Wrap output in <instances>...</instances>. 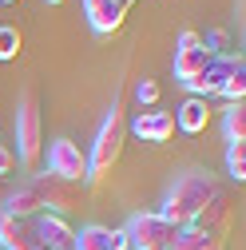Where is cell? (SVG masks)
Masks as SVG:
<instances>
[{"label":"cell","mask_w":246,"mask_h":250,"mask_svg":"<svg viewBox=\"0 0 246 250\" xmlns=\"http://www.w3.org/2000/svg\"><path fill=\"white\" fill-rule=\"evenodd\" d=\"M32 223H36V234L44 238L48 250H76V227L68 223V218H60L52 210H40Z\"/></svg>","instance_id":"obj_10"},{"label":"cell","mask_w":246,"mask_h":250,"mask_svg":"<svg viewBox=\"0 0 246 250\" xmlns=\"http://www.w3.org/2000/svg\"><path fill=\"white\" fill-rule=\"evenodd\" d=\"M83 12H87V24L96 28L100 36H111L123 28V16H127V8L119 4V0H83Z\"/></svg>","instance_id":"obj_12"},{"label":"cell","mask_w":246,"mask_h":250,"mask_svg":"<svg viewBox=\"0 0 246 250\" xmlns=\"http://www.w3.org/2000/svg\"><path fill=\"white\" fill-rule=\"evenodd\" d=\"M123 230L131 238V250H171L179 238V227H171L163 214H135Z\"/></svg>","instance_id":"obj_4"},{"label":"cell","mask_w":246,"mask_h":250,"mask_svg":"<svg viewBox=\"0 0 246 250\" xmlns=\"http://www.w3.org/2000/svg\"><path fill=\"white\" fill-rule=\"evenodd\" d=\"M131 131L143 143H167L175 135V115L171 111H139V119L131 123Z\"/></svg>","instance_id":"obj_13"},{"label":"cell","mask_w":246,"mask_h":250,"mask_svg":"<svg viewBox=\"0 0 246 250\" xmlns=\"http://www.w3.org/2000/svg\"><path fill=\"white\" fill-rule=\"evenodd\" d=\"M0 250H48V246L36 234L32 218H16L8 210H0Z\"/></svg>","instance_id":"obj_7"},{"label":"cell","mask_w":246,"mask_h":250,"mask_svg":"<svg viewBox=\"0 0 246 250\" xmlns=\"http://www.w3.org/2000/svg\"><path fill=\"white\" fill-rule=\"evenodd\" d=\"M4 203H8L4 210H8V214H16V218H36V214L44 210V207H40V195H36V187H32V183H20L16 191H8V195H4Z\"/></svg>","instance_id":"obj_15"},{"label":"cell","mask_w":246,"mask_h":250,"mask_svg":"<svg viewBox=\"0 0 246 250\" xmlns=\"http://www.w3.org/2000/svg\"><path fill=\"white\" fill-rule=\"evenodd\" d=\"M223 131H226L230 143H242V139H246V104H230V107H226Z\"/></svg>","instance_id":"obj_18"},{"label":"cell","mask_w":246,"mask_h":250,"mask_svg":"<svg viewBox=\"0 0 246 250\" xmlns=\"http://www.w3.org/2000/svg\"><path fill=\"white\" fill-rule=\"evenodd\" d=\"M24 48V36L16 24H0V60H16Z\"/></svg>","instance_id":"obj_19"},{"label":"cell","mask_w":246,"mask_h":250,"mask_svg":"<svg viewBox=\"0 0 246 250\" xmlns=\"http://www.w3.org/2000/svg\"><path fill=\"white\" fill-rule=\"evenodd\" d=\"M210 64H214V48H206V40L195 44V48H175V80L179 83L199 80Z\"/></svg>","instance_id":"obj_11"},{"label":"cell","mask_w":246,"mask_h":250,"mask_svg":"<svg viewBox=\"0 0 246 250\" xmlns=\"http://www.w3.org/2000/svg\"><path fill=\"white\" fill-rule=\"evenodd\" d=\"M123 143H127V119H123V104L111 107V115L103 119V127L91 143V155H87V183H100L123 155Z\"/></svg>","instance_id":"obj_2"},{"label":"cell","mask_w":246,"mask_h":250,"mask_svg":"<svg viewBox=\"0 0 246 250\" xmlns=\"http://www.w3.org/2000/svg\"><path fill=\"white\" fill-rule=\"evenodd\" d=\"M230 223H234V199H230V191H214L210 199H206V207L199 210V218L191 227H199V230H206V234H214V238H223L226 230H230Z\"/></svg>","instance_id":"obj_8"},{"label":"cell","mask_w":246,"mask_h":250,"mask_svg":"<svg viewBox=\"0 0 246 250\" xmlns=\"http://www.w3.org/2000/svg\"><path fill=\"white\" fill-rule=\"evenodd\" d=\"M4 4H12V0H4Z\"/></svg>","instance_id":"obj_28"},{"label":"cell","mask_w":246,"mask_h":250,"mask_svg":"<svg viewBox=\"0 0 246 250\" xmlns=\"http://www.w3.org/2000/svg\"><path fill=\"white\" fill-rule=\"evenodd\" d=\"M12 171H16V155H12L8 143H0V179H8Z\"/></svg>","instance_id":"obj_23"},{"label":"cell","mask_w":246,"mask_h":250,"mask_svg":"<svg viewBox=\"0 0 246 250\" xmlns=\"http://www.w3.org/2000/svg\"><path fill=\"white\" fill-rule=\"evenodd\" d=\"M226 175H230L234 183H242V179H246V139L226 147Z\"/></svg>","instance_id":"obj_20"},{"label":"cell","mask_w":246,"mask_h":250,"mask_svg":"<svg viewBox=\"0 0 246 250\" xmlns=\"http://www.w3.org/2000/svg\"><path fill=\"white\" fill-rule=\"evenodd\" d=\"M171 250H223V238H214L199 227H183L179 238L171 242Z\"/></svg>","instance_id":"obj_16"},{"label":"cell","mask_w":246,"mask_h":250,"mask_svg":"<svg viewBox=\"0 0 246 250\" xmlns=\"http://www.w3.org/2000/svg\"><path fill=\"white\" fill-rule=\"evenodd\" d=\"M111 250H131V238H127V230H111Z\"/></svg>","instance_id":"obj_25"},{"label":"cell","mask_w":246,"mask_h":250,"mask_svg":"<svg viewBox=\"0 0 246 250\" xmlns=\"http://www.w3.org/2000/svg\"><path fill=\"white\" fill-rule=\"evenodd\" d=\"M195 44H203V36L195 32V28H187V32H179V48H195Z\"/></svg>","instance_id":"obj_24"},{"label":"cell","mask_w":246,"mask_h":250,"mask_svg":"<svg viewBox=\"0 0 246 250\" xmlns=\"http://www.w3.org/2000/svg\"><path fill=\"white\" fill-rule=\"evenodd\" d=\"M76 250H111V230L107 227H83L76 230Z\"/></svg>","instance_id":"obj_17"},{"label":"cell","mask_w":246,"mask_h":250,"mask_svg":"<svg viewBox=\"0 0 246 250\" xmlns=\"http://www.w3.org/2000/svg\"><path fill=\"white\" fill-rule=\"evenodd\" d=\"M36 187V195H40V207L44 210H52V214H72L76 207H80V183H68V179H60V175H52V171H44V175H32L28 179Z\"/></svg>","instance_id":"obj_5"},{"label":"cell","mask_w":246,"mask_h":250,"mask_svg":"<svg viewBox=\"0 0 246 250\" xmlns=\"http://www.w3.org/2000/svg\"><path fill=\"white\" fill-rule=\"evenodd\" d=\"M48 4H64V0H48Z\"/></svg>","instance_id":"obj_27"},{"label":"cell","mask_w":246,"mask_h":250,"mask_svg":"<svg viewBox=\"0 0 246 250\" xmlns=\"http://www.w3.org/2000/svg\"><path fill=\"white\" fill-rule=\"evenodd\" d=\"M238 68H246L242 64V56H214V64L199 76V80H191V83H183V87H187L191 91V96H199V100H206V96H219V91H223V83L238 72Z\"/></svg>","instance_id":"obj_9"},{"label":"cell","mask_w":246,"mask_h":250,"mask_svg":"<svg viewBox=\"0 0 246 250\" xmlns=\"http://www.w3.org/2000/svg\"><path fill=\"white\" fill-rule=\"evenodd\" d=\"M219 191V179L214 175H203V171H191V175H183L171 191H167V199H163V218L171 227H191L195 218H199V210L206 207V199Z\"/></svg>","instance_id":"obj_1"},{"label":"cell","mask_w":246,"mask_h":250,"mask_svg":"<svg viewBox=\"0 0 246 250\" xmlns=\"http://www.w3.org/2000/svg\"><path fill=\"white\" fill-rule=\"evenodd\" d=\"M135 96H139V104H155V100H159V83H155V80H139Z\"/></svg>","instance_id":"obj_22"},{"label":"cell","mask_w":246,"mask_h":250,"mask_svg":"<svg viewBox=\"0 0 246 250\" xmlns=\"http://www.w3.org/2000/svg\"><path fill=\"white\" fill-rule=\"evenodd\" d=\"M48 171L83 187L87 183V151H80V143H72V139H56L48 147Z\"/></svg>","instance_id":"obj_6"},{"label":"cell","mask_w":246,"mask_h":250,"mask_svg":"<svg viewBox=\"0 0 246 250\" xmlns=\"http://www.w3.org/2000/svg\"><path fill=\"white\" fill-rule=\"evenodd\" d=\"M16 163L24 171H36L40 155H44V123H40V104L36 96H24L16 107Z\"/></svg>","instance_id":"obj_3"},{"label":"cell","mask_w":246,"mask_h":250,"mask_svg":"<svg viewBox=\"0 0 246 250\" xmlns=\"http://www.w3.org/2000/svg\"><path fill=\"white\" fill-rule=\"evenodd\" d=\"M4 195H8V187H4V179H0V203H4Z\"/></svg>","instance_id":"obj_26"},{"label":"cell","mask_w":246,"mask_h":250,"mask_svg":"<svg viewBox=\"0 0 246 250\" xmlns=\"http://www.w3.org/2000/svg\"><path fill=\"white\" fill-rule=\"evenodd\" d=\"M206 123H210V104L199 100V96H191L187 104L175 111V127H179V131H187V135H203V131H206Z\"/></svg>","instance_id":"obj_14"},{"label":"cell","mask_w":246,"mask_h":250,"mask_svg":"<svg viewBox=\"0 0 246 250\" xmlns=\"http://www.w3.org/2000/svg\"><path fill=\"white\" fill-rule=\"evenodd\" d=\"M219 96H226L230 104H242V96H246V68H238V72L223 83V91H219Z\"/></svg>","instance_id":"obj_21"}]
</instances>
